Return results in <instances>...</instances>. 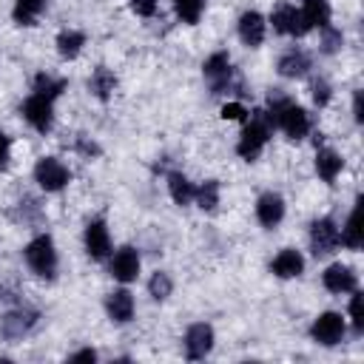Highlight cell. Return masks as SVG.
I'll return each instance as SVG.
<instances>
[{"label": "cell", "instance_id": "obj_11", "mask_svg": "<svg viewBox=\"0 0 364 364\" xmlns=\"http://www.w3.org/2000/svg\"><path fill=\"white\" fill-rule=\"evenodd\" d=\"M108 250H111V239H108L105 222H102V219L88 222V228H85V253H88L91 259H105Z\"/></svg>", "mask_w": 364, "mask_h": 364}, {"label": "cell", "instance_id": "obj_38", "mask_svg": "<svg viewBox=\"0 0 364 364\" xmlns=\"http://www.w3.org/2000/svg\"><path fill=\"white\" fill-rule=\"evenodd\" d=\"M97 358V353L94 350H80V353H74L71 355V361H94Z\"/></svg>", "mask_w": 364, "mask_h": 364}, {"label": "cell", "instance_id": "obj_8", "mask_svg": "<svg viewBox=\"0 0 364 364\" xmlns=\"http://www.w3.org/2000/svg\"><path fill=\"white\" fill-rule=\"evenodd\" d=\"M270 23H273V28H276L279 34H296V37H301V34L307 31V23H304L301 11H299L296 6H290V3L276 6L273 14H270Z\"/></svg>", "mask_w": 364, "mask_h": 364}, {"label": "cell", "instance_id": "obj_10", "mask_svg": "<svg viewBox=\"0 0 364 364\" xmlns=\"http://www.w3.org/2000/svg\"><path fill=\"white\" fill-rule=\"evenodd\" d=\"M202 71H205V77L210 80V88H213V94L225 91V88L230 85V57H228L225 51H216V54H210V57L205 60Z\"/></svg>", "mask_w": 364, "mask_h": 364}, {"label": "cell", "instance_id": "obj_14", "mask_svg": "<svg viewBox=\"0 0 364 364\" xmlns=\"http://www.w3.org/2000/svg\"><path fill=\"white\" fill-rule=\"evenodd\" d=\"M34 324H37L34 310H11L3 316V336L6 338H23Z\"/></svg>", "mask_w": 364, "mask_h": 364}, {"label": "cell", "instance_id": "obj_9", "mask_svg": "<svg viewBox=\"0 0 364 364\" xmlns=\"http://www.w3.org/2000/svg\"><path fill=\"white\" fill-rule=\"evenodd\" d=\"M213 347V327L210 324H191L185 333V355L191 361H199Z\"/></svg>", "mask_w": 364, "mask_h": 364}, {"label": "cell", "instance_id": "obj_15", "mask_svg": "<svg viewBox=\"0 0 364 364\" xmlns=\"http://www.w3.org/2000/svg\"><path fill=\"white\" fill-rule=\"evenodd\" d=\"M256 216L264 228H276L284 216V202L279 193H262L259 202H256Z\"/></svg>", "mask_w": 364, "mask_h": 364}, {"label": "cell", "instance_id": "obj_26", "mask_svg": "<svg viewBox=\"0 0 364 364\" xmlns=\"http://www.w3.org/2000/svg\"><path fill=\"white\" fill-rule=\"evenodd\" d=\"M338 242H344L350 250H358L361 247V228H358V208H353V213L347 216V225L341 228L338 233Z\"/></svg>", "mask_w": 364, "mask_h": 364}, {"label": "cell", "instance_id": "obj_30", "mask_svg": "<svg viewBox=\"0 0 364 364\" xmlns=\"http://www.w3.org/2000/svg\"><path fill=\"white\" fill-rule=\"evenodd\" d=\"M148 290H151V296L159 301V299H168V296H171V290H173V282H171V276H168V273L156 270V273L151 276V282H148Z\"/></svg>", "mask_w": 364, "mask_h": 364}, {"label": "cell", "instance_id": "obj_17", "mask_svg": "<svg viewBox=\"0 0 364 364\" xmlns=\"http://www.w3.org/2000/svg\"><path fill=\"white\" fill-rule=\"evenodd\" d=\"M270 270H273L279 279H293V276H301V270H304V259H301L299 250L284 247V250L270 262Z\"/></svg>", "mask_w": 364, "mask_h": 364}, {"label": "cell", "instance_id": "obj_36", "mask_svg": "<svg viewBox=\"0 0 364 364\" xmlns=\"http://www.w3.org/2000/svg\"><path fill=\"white\" fill-rule=\"evenodd\" d=\"M9 154H11V139L0 131V171L9 165Z\"/></svg>", "mask_w": 364, "mask_h": 364}, {"label": "cell", "instance_id": "obj_34", "mask_svg": "<svg viewBox=\"0 0 364 364\" xmlns=\"http://www.w3.org/2000/svg\"><path fill=\"white\" fill-rule=\"evenodd\" d=\"M222 117H225V119H245L247 111H245L242 102H225V105H222Z\"/></svg>", "mask_w": 364, "mask_h": 364}, {"label": "cell", "instance_id": "obj_23", "mask_svg": "<svg viewBox=\"0 0 364 364\" xmlns=\"http://www.w3.org/2000/svg\"><path fill=\"white\" fill-rule=\"evenodd\" d=\"M168 188H171V196H173L176 205H188L193 199V193H196V188L191 185V179L185 173H179V171L168 173Z\"/></svg>", "mask_w": 364, "mask_h": 364}, {"label": "cell", "instance_id": "obj_19", "mask_svg": "<svg viewBox=\"0 0 364 364\" xmlns=\"http://www.w3.org/2000/svg\"><path fill=\"white\" fill-rule=\"evenodd\" d=\"M105 310H108V316L114 318V321H128L131 316H134V296L128 293V290H114L111 296H108V301H105Z\"/></svg>", "mask_w": 364, "mask_h": 364}, {"label": "cell", "instance_id": "obj_25", "mask_svg": "<svg viewBox=\"0 0 364 364\" xmlns=\"http://www.w3.org/2000/svg\"><path fill=\"white\" fill-rule=\"evenodd\" d=\"M82 46H85V34L82 31H60V37H57V51L65 60H74Z\"/></svg>", "mask_w": 364, "mask_h": 364}, {"label": "cell", "instance_id": "obj_16", "mask_svg": "<svg viewBox=\"0 0 364 364\" xmlns=\"http://www.w3.org/2000/svg\"><path fill=\"white\" fill-rule=\"evenodd\" d=\"M239 37H242L245 46L256 48L264 40V17L259 11H245L239 17Z\"/></svg>", "mask_w": 364, "mask_h": 364}, {"label": "cell", "instance_id": "obj_27", "mask_svg": "<svg viewBox=\"0 0 364 364\" xmlns=\"http://www.w3.org/2000/svg\"><path fill=\"white\" fill-rule=\"evenodd\" d=\"M34 94H40V97H48V100H54V97H60L63 91H65V80H54V77H48V74H37L34 77V88H31Z\"/></svg>", "mask_w": 364, "mask_h": 364}, {"label": "cell", "instance_id": "obj_5", "mask_svg": "<svg viewBox=\"0 0 364 364\" xmlns=\"http://www.w3.org/2000/svg\"><path fill=\"white\" fill-rule=\"evenodd\" d=\"M51 102H54V100L40 97V94H34V91H31V97L23 102V117H26V122H28L34 131H40V134H46V131L51 128V122H54V108H51Z\"/></svg>", "mask_w": 364, "mask_h": 364}, {"label": "cell", "instance_id": "obj_4", "mask_svg": "<svg viewBox=\"0 0 364 364\" xmlns=\"http://www.w3.org/2000/svg\"><path fill=\"white\" fill-rule=\"evenodd\" d=\"M34 179H37V185H40L43 191H60V188L68 185L71 173H68V168H65L57 156H43V159L34 165Z\"/></svg>", "mask_w": 364, "mask_h": 364}, {"label": "cell", "instance_id": "obj_6", "mask_svg": "<svg viewBox=\"0 0 364 364\" xmlns=\"http://www.w3.org/2000/svg\"><path fill=\"white\" fill-rule=\"evenodd\" d=\"M310 247L316 256H327L338 247V228L333 219L324 216V219H316L310 225Z\"/></svg>", "mask_w": 364, "mask_h": 364}, {"label": "cell", "instance_id": "obj_22", "mask_svg": "<svg viewBox=\"0 0 364 364\" xmlns=\"http://www.w3.org/2000/svg\"><path fill=\"white\" fill-rule=\"evenodd\" d=\"M88 88H91V91H94L100 100H108V97L114 94V88H117V77H114V71H108L105 65H100V68L91 74Z\"/></svg>", "mask_w": 364, "mask_h": 364}, {"label": "cell", "instance_id": "obj_13", "mask_svg": "<svg viewBox=\"0 0 364 364\" xmlns=\"http://www.w3.org/2000/svg\"><path fill=\"white\" fill-rule=\"evenodd\" d=\"M321 282H324V287H327L330 293H353L355 284H358L353 267H347V264H330V267L324 270Z\"/></svg>", "mask_w": 364, "mask_h": 364}, {"label": "cell", "instance_id": "obj_28", "mask_svg": "<svg viewBox=\"0 0 364 364\" xmlns=\"http://www.w3.org/2000/svg\"><path fill=\"white\" fill-rule=\"evenodd\" d=\"M196 202H199V208L202 210H213L216 205H219V182L216 179H208V182H202L199 188H196Z\"/></svg>", "mask_w": 364, "mask_h": 364}, {"label": "cell", "instance_id": "obj_33", "mask_svg": "<svg viewBox=\"0 0 364 364\" xmlns=\"http://www.w3.org/2000/svg\"><path fill=\"white\" fill-rule=\"evenodd\" d=\"M313 100H316V105H327L330 102V85L324 80L313 82Z\"/></svg>", "mask_w": 364, "mask_h": 364}, {"label": "cell", "instance_id": "obj_3", "mask_svg": "<svg viewBox=\"0 0 364 364\" xmlns=\"http://www.w3.org/2000/svg\"><path fill=\"white\" fill-rule=\"evenodd\" d=\"M26 264L37 273V276H43V279H54V273H57V250H54V242H51V236H34L28 245H26Z\"/></svg>", "mask_w": 364, "mask_h": 364}, {"label": "cell", "instance_id": "obj_29", "mask_svg": "<svg viewBox=\"0 0 364 364\" xmlns=\"http://www.w3.org/2000/svg\"><path fill=\"white\" fill-rule=\"evenodd\" d=\"M173 9H176V14H179L182 23H196L202 17L205 0H173Z\"/></svg>", "mask_w": 364, "mask_h": 364}, {"label": "cell", "instance_id": "obj_35", "mask_svg": "<svg viewBox=\"0 0 364 364\" xmlns=\"http://www.w3.org/2000/svg\"><path fill=\"white\" fill-rule=\"evenodd\" d=\"M321 46H324V51H327V54H333V51L341 46V31L324 28V40H321Z\"/></svg>", "mask_w": 364, "mask_h": 364}, {"label": "cell", "instance_id": "obj_2", "mask_svg": "<svg viewBox=\"0 0 364 364\" xmlns=\"http://www.w3.org/2000/svg\"><path fill=\"white\" fill-rule=\"evenodd\" d=\"M270 131H273V119H270V114H267V111H253L247 128H245L242 136H239L236 154H239L242 159H247V162L256 159V156L262 154V148L267 145Z\"/></svg>", "mask_w": 364, "mask_h": 364}, {"label": "cell", "instance_id": "obj_32", "mask_svg": "<svg viewBox=\"0 0 364 364\" xmlns=\"http://www.w3.org/2000/svg\"><path fill=\"white\" fill-rule=\"evenodd\" d=\"M156 6H159V0H131V9L139 17H154L156 14Z\"/></svg>", "mask_w": 364, "mask_h": 364}, {"label": "cell", "instance_id": "obj_7", "mask_svg": "<svg viewBox=\"0 0 364 364\" xmlns=\"http://www.w3.org/2000/svg\"><path fill=\"white\" fill-rule=\"evenodd\" d=\"M310 336H313L318 344L333 347V344H338V341H341V336H344V318H341L338 313L327 310V313H321V316L313 321Z\"/></svg>", "mask_w": 364, "mask_h": 364}, {"label": "cell", "instance_id": "obj_37", "mask_svg": "<svg viewBox=\"0 0 364 364\" xmlns=\"http://www.w3.org/2000/svg\"><path fill=\"white\" fill-rule=\"evenodd\" d=\"M353 114H355V122L364 119V111H361V91H355V97H353Z\"/></svg>", "mask_w": 364, "mask_h": 364}, {"label": "cell", "instance_id": "obj_18", "mask_svg": "<svg viewBox=\"0 0 364 364\" xmlns=\"http://www.w3.org/2000/svg\"><path fill=\"white\" fill-rule=\"evenodd\" d=\"M310 68V57L301 48H290L279 57V74L282 77H304Z\"/></svg>", "mask_w": 364, "mask_h": 364}, {"label": "cell", "instance_id": "obj_1", "mask_svg": "<svg viewBox=\"0 0 364 364\" xmlns=\"http://www.w3.org/2000/svg\"><path fill=\"white\" fill-rule=\"evenodd\" d=\"M270 119L273 125H279L290 139H301L307 131H310V117L301 105L290 102L287 97H273L270 94Z\"/></svg>", "mask_w": 364, "mask_h": 364}, {"label": "cell", "instance_id": "obj_21", "mask_svg": "<svg viewBox=\"0 0 364 364\" xmlns=\"http://www.w3.org/2000/svg\"><path fill=\"white\" fill-rule=\"evenodd\" d=\"M301 17H304L307 28H313V26L327 28V23H330V3L327 0H304Z\"/></svg>", "mask_w": 364, "mask_h": 364}, {"label": "cell", "instance_id": "obj_20", "mask_svg": "<svg viewBox=\"0 0 364 364\" xmlns=\"http://www.w3.org/2000/svg\"><path fill=\"white\" fill-rule=\"evenodd\" d=\"M341 168H344V159L333 148H318V154H316V171H318V176L324 182H333L341 173Z\"/></svg>", "mask_w": 364, "mask_h": 364}, {"label": "cell", "instance_id": "obj_12", "mask_svg": "<svg viewBox=\"0 0 364 364\" xmlns=\"http://www.w3.org/2000/svg\"><path fill=\"white\" fill-rule=\"evenodd\" d=\"M139 273V256L134 247H119L111 259V276L117 282H134Z\"/></svg>", "mask_w": 364, "mask_h": 364}, {"label": "cell", "instance_id": "obj_31", "mask_svg": "<svg viewBox=\"0 0 364 364\" xmlns=\"http://www.w3.org/2000/svg\"><path fill=\"white\" fill-rule=\"evenodd\" d=\"M350 318H353V327L361 333L364 330V313H361V293H355V290L350 299Z\"/></svg>", "mask_w": 364, "mask_h": 364}, {"label": "cell", "instance_id": "obj_24", "mask_svg": "<svg viewBox=\"0 0 364 364\" xmlns=\"http://www.w3.org/2000/svg\"><path fill=\"white\" fill-rule=\"evenodd\" d=\"M43 9H46V0H17L11 17H14V23H20V26H31V23L40 17Z\"/></svg>", "mask_w": 364, "mask_h": 364}]
</instances>
